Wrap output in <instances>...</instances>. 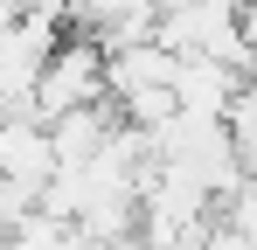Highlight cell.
I'll list each match as a JSON object with an SVG mask.
<instances>
[{
    "label": "cell",
    "mask_w": 257,
    "mask_h": 250,
    "mask_svg": "<svg viewBox=\"0 0 257 250\" xmlns=\"http://www.w3.org/2000/svg\"><path fill=\"white\" fill-rule=\"evenodd\" d=\"M222 222H229V229H243V236L257 243V174H243V188L222 202Z\"/></svg>",
    "instance_id": "cell-4"
},
{
    "label": "cell",
    "mask_w": 257,
    "mask_h": 250,
    "mask_svg": "<svg viewBox=\"0 0 257 250\" xmlns=\"http://www.w3.org/2000/svg\"><path fill=\"white\" fill-rule=\"evenodd\" d=\"M104 42L97 35H77L49 56L42 83H35V118H63V111H84V104H111V83H104Z\"/></svg>",
    "instance_id": "cell-1"
},
{
    "label": "cell",
    "mask_w": 257,
    "mask_h": 250,
    "mask_svg": "<svg viewBox=\"0 0 257 250\" xmlns=\"http://www.w3.org/2000/svg\"><path fill=\"white\" fill-rule=\"evenodd\" d=\"M56 139L49 118H0V181H21V188H49L56 174Z\"/></svg>",
    "instance_id": "cell-2"
},
{
    "label": "cell",
    "mask_w": 257,
    "mask_h": 250,
    "mask_svg": "<svg viewBox=\"0 0 257 250\" xmlns=\"http://www.w3.org/2000/svg\"><path fill=\"white\" fill-rule=\"evenodd\" d=\"M111 132H118V111H111V104H84V111L49 118V139H56V160L63 167H90L111 146Z\"/></svg>",
    "instance_id": "cell-3"
}]
</instances>
